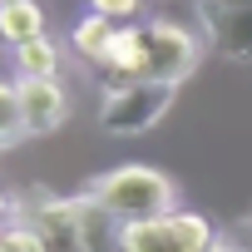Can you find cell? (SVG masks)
Instances as JSON below:
<instances>
[{"label": "cell", "instance_id": "5bb4252c", "mask_svg": "<svg viewBox=\"0 0 252 252\" xmlns=\"http://www.w3.org/2000/svg\"><path fill=\"white\" fill-rule=\"evenodd\" d=\"M89 10H94V15H109L114 25H129V20L144 10V0H89Z\"/></svg>", "mask_w": 252, "mask_h": 252}, {"label": "cell", "instance_id": "7c38bea8", "mask_svg": "<svg viewBox=\"0 0 252 252\" xmlns=\"http://www.w3.org/2000/svg\"><path fill=\"white\" fill-rule=\"evenodd\" d=\"M25 139H30V129H25V109H20V84L0 79V154Z\"/></svg>", "mask_w": 252, "mask_h": 252}, {"label": "cell", "instance_id": "6da1fadb", "mask_svg": "<svg viewBox=\"0 0 252 252\" xmlns=\"http://www.w3.org/2000/svg\"><path fill=\"white\" fill-rule=\"evenodd\" d=\"M114 222H144L178 208V183L154 163H119L84 188Z\"/></svg>", "mask_w": 252, "mask_h": 252}, {"label": "cell", "instance_id": "8992f818", "mask_svg": "<svg viewBox=\"0 0 252 252\" xmlns=\"http://www.w3.org/2000/svg\"><path fill=\"white\" fill-rule=\"evenodd\" d=\"M20 222H30L45 237V252H89L79 242V222H74V198H55L45 188L25 193V213Z\"/></svg>", "mask_w": 252, "mask_h": 252}, {"label": "cell", "instance_id": "8fae6325", "mask_svg": "<svg viewBox=\"0 0 252 252\" xmlns=\"http://www.w3.org/2000/svg\"><path fill=\"white\" fill-rule=\"evenodd\" d=\"M114 30H119V25H114L109 15H94V10H89V15H84V20L69 30V45H74V55H79L84 64H94V69H99V60L109 55V40H114Z\"/></svg>", "mask_w": 252, "mask_h": 252}, {"label": "cell", "instance_id": "277c9868", "mask_svg": "<svg viewBox=\"0 0 252 252\" xmlns=\"http://www.w3.org/2000/svg\"><path fill=\"white\" fill-rule=\"evenodd\" d=\"M203 45L188 25L178 20H149L144 25V79L154 84H183L203 64Z\"/></svg>", "mask_w": 252, "mask_h": 252}, {"label": "cell", "instance_id": "30bf717a", "mask_svg": "<svg viewBox=\"0 0 252 252\" xmlns=\"http://www.w3.org/2000/svg\"><path fill=\"white\" fill-rule=\"evenodd\" d=\"M10 60H15V74H20V79H60V45H55L50 35L15 45Z\"/></svg>", "mask_w": 252, "mask_h": 252}, {"label": "cell", "instance_id": "e0dca14e", "mask_svg": "<svg viewBox=\"0 0 252 252\" xmlns=\"http://www.w3.org/2000/svg\"><path fill=\"white\" fill-rule=\"evenodd\" d=\"M0 5H10V0H0Z\"/></svg>", "mask_w": 252, "mask_h": 252}, {"label": "cell", "instance_id": "9c48e42d", "mask_svg": "<svg viewBox=\"0 0 252 252\" xmlns=\"http://www.w3.org/2000/svg\"><path fill=\"white\" fill-rule=\"evenodd\" d=\"M45 35V10L40 0H10V5H0V40L10 50L25 45V40H40Z\"/></svg>", "mask_w": 252, "mask_h": 252}, {"label": "cell", "instance_id": "2e32d148", "mask_svg": "<svg viewBox=\"0 0 252 252\" xmlns=\"http://www.w3.org/2000/svg\"><path fill=\"white\" fill-rule=\"evenodd\" d=\"M213 252H242V247H237V242H232V237H227V242H222V237H218V247H213Z\"/></svg>", "mask_w": 252, "mask_h": 252}, {"label": "cell", "instance_id": "52a82bcc", "mask_svg": "<svg viewBox=\"0 0 252 252\" xmlns=\"http://www.w3.org/2000/svg\"><path fill=\"white\" fill-rule=\"evenodd\" d=\"M20 84V109H25V129L30 139L55 134L69 119V94L60 89V79H15Z\"/></svg>", "mask_w": 252, "mask_h": 252}, {"label": "cell", "instance_id": "4fadbf2b", "mask_svg": "<svg viewBox=\"0 0 252 252\" xmlns=\"http://www.w3.org/2000/svg\"><path fill=\"white\" fill-rule=\"evenodd\" d=\"M0 252H45V237L30 222H5L0 227Z\"/></svg>", "mask_w": 252, "mask_h": 252}, {"label": "cell", "instance_id": "9a60e30c", "mask_svg": "<svg viewBox=\"0 0 252 252\" xmlns=\"http://www.w3.org/2000/svg\"><path fill=\"white\" fill-rule=\"evenodd\" d=\"M10 213H15V203H10V193H5V188H0V227L10 222Z\"/></svg>", "mask_w": 252, "mask_h": 252}, {"label": "cell", "instance_id": "ba28073f", "mask_svg": "<svg viewBox=\"0 0 252 252\" xmlns=\"http://www.w3.org/2000/svg\"><path fill=\"white\" fill-rule=\"evenodd\" d=\"M99 79L104 89L109 84H129V79H144V25H119L114 40H109V55L99 60Z\"/></svg>", "mask_w": 252, "mask_h": 252}, {"label": "cell", "instance_id": "3957f363", "mask_svg": "<svg viewBox=\"0 0 252 252\" xmlns=\"http://www.w3.org/2000/svg\"><path fill=\"white\" fill-rule=\"evenodd\" d=\"M178 84H154V79H129V84H109L99 104V129L114 139H134L149 134L154 124L173 109Z\"/></svg>", "mask_w": 252, "mask_h": 252}, {"label": "cell", "instance_id": "7a4b0ae2", "mask_svg": "<svg viewBox=\"0 0 252 252\" xmlns=\"http://www.w3.org/2000/svg\"><path fill=\"white\" fill-rule=\"evenodd\" d=\"M119 247L124 252H213L218 227L193 208H173L163 218L119 222Z\"/></svg>", "mask_w": 252, "mask_h": 252}, {"label": "cell", "instance_id": "5b68a950", "mask_svg": "<svg viewBox=\"0 0 252 252\" xmlns=\"http://www.w3.org/2000/svg\"><path fill=\"white\" fill-rule=\"evenodd\" d=\"M198 25L213 55L252 64V0H198Z\"/></svg>", "mask_w": 252, "mask_h": 252}]
</instances>
